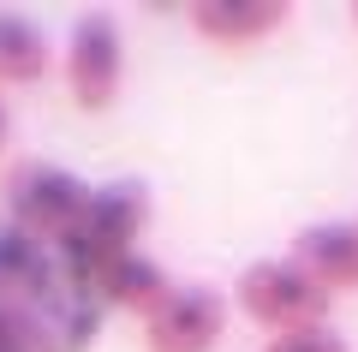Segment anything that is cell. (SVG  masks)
Instances as JSON below:
<instances>
[{
  "mask_svg": "<svg viewBox=\"0 0 358 352\" xmlns=\"http://www.w3.org/2000/svg\"><path fill=\"white\" fill-rule=\"evenodd\" d=\"M150 221V185L143 179H114V185H96L78 215V227L60 239V257H66V281L78 293H90L120 257L138 251V233Z\"/></svg>",
  "mask_w": 358,
  "mask_h": 352,
  "instance_id": "1",
  "label": "cell"
},
{
  "mask_svg": "<svg viewBox=\"0 0 358 352\" xmlns=\"http://www.w3.org/2000/svg\"><path fill=\"white\" fill-rule=\"evenodd\" d=\"M233 304H239L251 323L287 335V328H317V323H329L334 293L322 287L317 275H305L293 257H263V263H245V269H239V281H233Z\"/></svg>",
  "mask_w": 358,
  "mask_h": 352,
  "instance_id": "2",
  "label": "cell"
},
{
  "mask_svg": "<svg viewBox=\"0 0 358 352\" xmlns=\"http://www.w3.org/2000/svg\"><path fill=\"white\" fill-rule=\"evenodd\" d=\"M66 84L84 113L114 108L120 84H126V42H120L114 13H102V6L78 13L72 36H66Z\"/></svg>",
  "mask_w": 358,
  "mask_h": 352,
  "instance_id": "3",
  "label": "cell"
},
{
  "mask_svg": "<svg viewBox=\"0 0 358 352\" xmlns=\"http://www.w3.org/2000/svg\"><path fill=\"white\" fill-rule=\"evenodd\" d=\"M84 203H90V185L54 162H24L6 179V215L30 239H66L84 215Z\"/></svg>",
  "mask_w": 358,
  "mask_h": 352,
  "instance_id": "4",
  "label": "cell"
},
{
  "mask_svg": "<svg viewBox=\"0 0 358 352\" xmlns=\"http://www.w3.org/2000/svg\"><path fill=\"white\" fill-rule=\"evenodd\" d=\"M227 335V299L215 287H173L143 316V352H215Z\"/></svg>",
  "mask_w": 358,
  "mask_h": 352,
  "instance_id": "5",
  "label": "cell"
},
{
  "mask_svg": "<svg viewBox=\"0 0 358 352\" xmlns=\"http://www.w3.org/2000/svg\"><path fill=\"white\" fill-rule=\"evenodd\" d=\"M185 18H192V30L203 42L245 48V42H263L268 30H281L293 18V6L287 0H192Z\"/></svg>",
  "mask_w": 358,
  "mask_h": 352,
  "instance_id": "6",
  "label": "cell"
},
{
  "mask_svg": "<svg viewBox=\"0 0 358 352\" xmlns=\"http://www.w3.org/2000/svg\"><path fill=\"white\" fill-rule=\"evenodd\" d=\"M293 257L305 275H317L329 293L358 287V221H310L293 233Z\"/></svg>",
  "mask_w": 358,
  "mask_h": 352,
  "instance_id": "7",
  "label": "cell"
},
{
  "mask_svg": "<svg viewBox=\"0 0 358 352\" xmlns=\"http://www.w3.org/2000/svg\"><path fill=\"white\" fill-rule=\"evenodd\" d=\"M167 275H162V263H150V257H120L114 269H108L102 281H96V287H90V299L96 304H114V311H138V316H150L155 304L167 299Z\"/></svg>",
  "mask_w": 358,
  "mask_h": 352,
  "instance_id": "8",
  "label": "cell"
},
{
  "mask_svg": "<svg viewBox=\"0 0 358 352\" xmlns=\"http://www.w3.org/2000/svg\"><path fill=\"white\" fill-rule=\"evenodd\" d=\"M48 66H54V48L42 36V24L0 6V84H36Z\"/></svg>",
  "mask_w": 358,
  "mask_h": 352,
  "instance_id": "9",
  "label": "cell"
},
{
  "mask_svg": "<svg viewBox=\"0 0 358 352\" xmlns=\"http://www.w3.org/2000/svg\"><path fill=\"white\" fill-rule=\"evenodd\" d=\"M42 257L30 245V233L18 227H0V304L13 299V293H42Z\"/></svg>",
  "mask_w": 358,
  "mask_h": 352,
  "instance_id": "10",
  "label": "cell"
},
{
  "mask_svg": "<svg viewBox=\"0 0 358 352\" xmlns=\"http://www.w3.org/2000/svg\"><path fill=\"white\" fill-rule=\"evenodd\" d=\"M263 352H352V340L334 323H317V328H287V335H275Z\"/></svg>",
  "mask_w": 358,
  "mask_h": 352,
  "instance_id": "11",
  "label": "cell"
},
{
  "mask_svg": "<svg viewBox=\"0 0 358 352\" xmlns=\"http://www.w3.org/2000/svg\"><path fill=\"white\" fill-rule=\"evenodd\" d=\"M0 352H36V340H30V316H18L13 304H0Z\"/></svg>",
  "mask_w": 358,
  "mask_h": 352,
  "instance_id": "12",
  "label": "cell"
},
{
  "mask_svg": "<svg viewBox=\"0 0 358 352\" xmlns=\"http://www.w3.org/2000/svg\"><path fill=\"white\" fill-rule=\"evenodd\" d=\"M6 138H13V113H6V96H0V150H6Z\"/></svg>",
  "mask_w": 358,
  "mask_h": 352,
  "instance_id": "13",
  "label": "cell"
},
{
  "mask_svg": "<svg viewBox=\"0 0 358 352\" xmlns=\"http://www.w3.org/2000/svg\"><path fill=\"white\" fill-rule=\"evenodd\" d=\"M352 24H358V6H352Z\"/></svg>",
  "mask_w": 358,
  "mask_h": 352,
  "instance_id": "14",
  "label": "cell"
}]
</instances>
